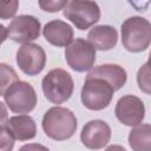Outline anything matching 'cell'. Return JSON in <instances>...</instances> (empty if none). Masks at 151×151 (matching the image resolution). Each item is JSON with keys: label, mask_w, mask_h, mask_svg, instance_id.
<instances>
[{"label": "cell", "mask_w": 151, "mask_h": 151, "mask_svg": "<svg viewBox=\"0 0 151 151\" xmlns=\"http://www.w3.org/2000/svg\"><path fill=\"white\" fill-rule=\"evenodd\" d=\"M45 134L53 140L70 139L78 126V120L74 113L63 106H53L48 109L41 122Z\"/></svg>", "instance_id": "obj_1"}, {"label": "cell", "mask_w": 151, "mask_h": 151, "mask_svg": "<svg viewBox=\"0 0 151 151\" xmlns=\"http://www.w3.org/2000/svg\"><path fill=\"white\" fill-rule=\"evenodd\" d=\"M116 88L103 77L88 73L81 87L80 98L83 105L91 111L106 109L113 98Z\"/></svg>", "instance_id": "obj_2"}, {"label": "cell", "mask_w": 151, "mask_h": 151, "mask_svg": "<svg viewBox=\"0 0 151 151\" xmlns=\"http://www.w3.org/2000/svg\"><path fill=\"white\" fill-rule=\"evenodd\" d=\"M120 32L122 44L129 52L139 53L147 50L151 41V25L147 19L130 17L122 24Z\"/></svg>", "instance_id": "obj_3"}, {"label": "cell", "mask_w": 151, "mask_h": 151, "mask_svg": "<svg viewBox=\"0 0 151 151\" xmlns=\"http://www.w3.org/2000/svg\"><path fill=\"white\" fill-rule=\"evenodd\" d=\"M41 88L45 98L53 104H63L67 101L74 90L72 76L63 68H53L42 78Z\"/></svg>", "instance_id": "obj_4"}, {"label": "cell", "mask_w": 151, "mask_h": 151, "mask_svg": "<svg viewBox=\"0 0 151 151\" xmlns=\"http://www.w3.org/2000/svg\"><path fill=\"white\" fill-rule=\"evenodd\" d=\"M63 14L78 29L85 31L99 21L100 7L94 0H70Z\"/></svg>", "instance_id": "obj_5"}, {"label": "cell", "mask_w": 151, "mask_h": 151, "mask_svg": "<svg viewBox=\"0 0 151 151\" xmlns=\"http://www.w3.org/2000/svg\"><path fill=\"white\" fill-rule=\"evenodd\" d=\"M5 103L14 113H29L38 103L34 87L24 80L13 83L4 94Z\"/></svg>", "instance_id": "obj_6"}, {"label": "cell", "mask_w": 151, "mask_h": 151, "mask_svg": "<svg viewBox=\"0 0 151 151\" xmlns=\"http://www.w3.org/2000/svg\"><path fill=\"white\" fill-rule=\"evenodd\" d=\"M65 60L76 72L90 71L96 61V48L87 40L77 38L66 46Z\"/></svg>", "instance_id": "obj_7"}, {"label": "cell", "mask_w": 151, "mask_h": 151, "mask_svg": "<svg viewBox=\"0 0 151 151\" xmlns=\"http://www.w3.org/2000/svg\"><path fill=\"white\" fill-rule=\"evenodd\" d=\"M19 68L27 76L34 77L41 73L46 65V53L44 48L33 42L22 44L17 51L15 57Z\"/></svg>", "instance_id": "obj_8"}, {"label": "cell", "mask_w": 151, "mask_h": 151, "mask_svg": "<svg viewBox=\"0 0 151 151\" xmlns=\"http://www.w3.org/2000/svg\"><path fill=\"white\" fill-rule=\"evenodd\" d=\"M41 29L40 21L28 14H21L11 21L7 28V38L18 44H27L39 38Z\"/></svg>", "instance_id": "obj_9"}, {"label": "cell", "mask_w": 151, "mask_h": 151, "mask_svg": "<svg viewBox=\"0 0 151 151\" xmlns=\"http://www.w3.org/2000/svg\"><path fill=\"white\" fill-rule=\"evenodd\" d=\"M114 113L117 119L126 126L139 125L145 118V106L140 98L133 94H126L118 99Z\"/></svg>", "instance_id": "obj_10"}, {"label": "cell", "mask_w": 151, "mask_h": 151, "mask_svg": "<svg viewBox=\"0 0 151 151\" xmlns=\"http://www.w3.org/2000/svg\"><path fill=\"white\" fill-rule=\"evenodd\" d=\"M111 139L110 125L100 119H92L87 122L80 132V140L84 146L91 150L105 147Z\"/></svg>", "instance_id": "obj_11"}, {"label": "cell", "mask_w": 151, "mask_h": 151, "mask_svg": "<svg viewBox=\"0 0 151 151\" xmlns=\"http://www.w3.org/2000/svg\"><path fill=\"white\" fill-rule=\"evenodd\" d=\"M44 38L47 42L57 47H66L73 40V28L63 20L48 21L42 28Z\"/></svg>", "instance_id": "obj_12"}, {"label": "cell", "mask_w": 151, "mask_h": 151, "mask_svg": "<svg viewBox=\"0 0 151 151\" xmlns=\"http://www.w3.org/2000/svg\"><path fill=\"white\" fill-rule=\"evenodd\" d=\"M88 42L99 51L112 50L118 41V32L113 26L98 25L87 33Z\"/></svg>", "instance_id": "obj_13"}, {"label": "cell", "mask_w": 151, "mask_h": 151, "mask_svg": "<svg viewBox=\"0 0 151 151\" xmlns=\"http://www.w3.org/2000/svg\"><path fill=\"white\" fill-rule=\"evenodd\" d=\"M6 126L14 137V139L20 142L31 140L37 134V124L34 119L27 114L11 117L7 120Z\"/></svg>", "instance_id": "obj_14"}, {"label": "cell", "mask_w": 151, "mask_h": 151, "mask_svg": "<svg viewBox=\"0 0 151 151\" xmlns=\"http://www.w3.org/2000/svg\"><path fill=\"white\" fill-rule=\"evenodd\" d=\"M90 73L103 77L104 79L110 81L116 88V91L120 90L127 80V73L125 68H123L117 64H103L94 68L92 67Z\"/></svg>", "instance_id": "obj_15"}, {"label": "cell", "mask_w": 151, "mask_h": 151, "mask_svg": "<svg viewBox=\"0 0 151 151\" xmlns=\"http://www.w3.org/2000/svg\"><path fill=\"white\" fill-rule=\"evenodd\" d=\"M129 144L134 151H149L151 147V125L139 124L129 133Z\"/></svg>", "instance_id": "obj_16"}, {"label": "cell", "mask_w": 151, "mask_h": 151, "mask_svg": "<svg viewBox=\"0 0 151 151\" xmlns=\"http://www.w3.org/2000/svg\"><path fill=\"white\" fill-rule=\"evenodd\" d=\"M17 80L19 78L15 70L6 63H0V96H4L7 88Z\"/></svg>", "instance_id": "obj_17"}, {"label": "cell", "mask_w": 151, "mask_h": 151, "mask_svg": "<svg viewBox=\"0 0 151 151\" xmlns=\"http://www.w3.org/2000/svg\"><path fill=\"white\" fill-rule=\"evenodd\" d=\"M19 8V0H0V19L8 20L14 18Z\"/></svg>", "instance_id": "obj_18"}, {"label": "cell", "mask_w": 151, "mask_h": 151, "mask_svg": "<svg viewBox=\"0 0 151 151\" xmlns=\"http://www.w3.org/2000/svg\"><path fill=\"white\" fill-rule=\"evenodd\" d=\"M137 83L139 88L143 92H145L146 94H150V68H149L147 61L139 68L137 73Z\"/></svg>", "instance_id": "obj_19"}, {"label": "cell", "mask_w": 151, "mask_h": 151, "mask_svg": "<svg viewBox=\"0 0 151 151\" xmlns=\"http://www.w3.org/2000/svg\"><path fill=\"white\" fill-rule=\"evenodd\" d=\"M14 147V137L6 125H0V151H11Z\"/></svg>", "instance_id": "obj_20"}, {"label": "cell", "mask_w": 151, "mask_h": 151, "mask_svg": "<svg viewBox=\"0 0 151 151\" xmlns=\"http://www.w3.org/2000/svg\"><path fill=\"white\" fill-rule=\"evenodd\" d=\"M68 0H38L40 9L48 13H55L64 9Z\"/></svg>", "instance_id": "obj_21"}, {"label": "cell", "mask_w": 151, "mask_h": 151, "mask_svg": "<svg viewBox=\"0 0 151 151\" xmlns=\"http://www.w3.org/2000/svg\"><path fill=\"white\" fill-rule=\"evenodd\" d=\"M127 1L136 11H139V12L146 11L150 5V0H127Z\"/></svg>", "instance_id": "obj_22"}, {"label": "cell", "mask_w": 151, "mask_h": 151, "mask_svg": "<svg viewBox=\"0 0 151 151\" xmlns=\"http://www.w3.org/2000/svg\"><path fill=\"white\" fill-rule=\"evenodd\" d=\"M8 120V112L6 109V105L0 101V125H6Z\"/></svg>", "instance_id": "obj_23"}, {"label": "cell", "mask_w": 151, "mask_h": 151, "mask_svg": "<svg viewBox=\"0 0 151 151\" xmlns=\"http://www.w3.org/2000/svg\"><path fill=\"white\" fill-rule=\"evenodd\" d=\"M6 39H7V28L2 24H0V46Z\"/></svg>", "instance_id": "obj_24"}]
</instances>
